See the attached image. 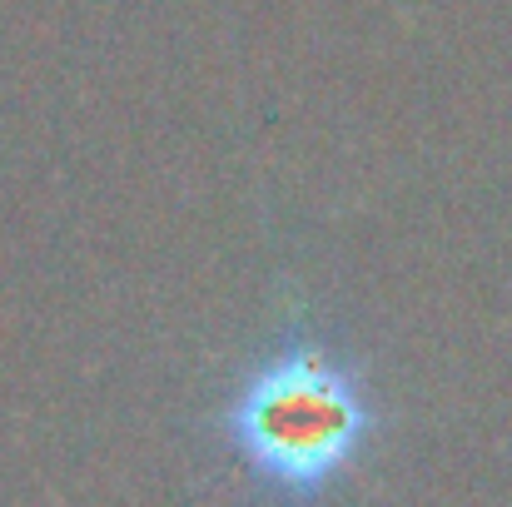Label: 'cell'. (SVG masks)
Segmentation results:
<instances>
[{
	"instance_id": "obj_1",
	"label": "cell",
	"mask_w": 512,
	"mask_h": 507,
	"mask_svg": "<svg viewBox=\"0 0 512 507\" xmlns=\"http://www.w3.org/2000/svg\"><path fill=\"white\" fill-rule=\"evenodd\" d=\"M368 433L358 378L314 343H289L249 373L229 408V438L244 463L284 493L334 483Z\"/></svg>"
}]
</instances>
